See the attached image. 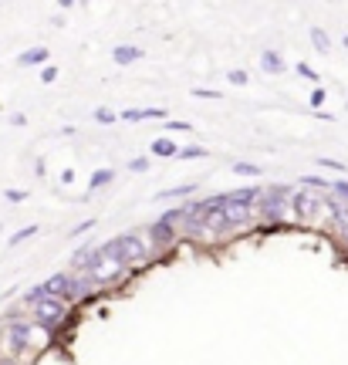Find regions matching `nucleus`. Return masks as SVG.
<instances>
[{
	"label": "nucleus",
	"mask_w": 348,
	"mask_h": 365,
	"mask_svg": "<svg viewBox=\"0 0 348 365\" xmlns=\"http://www.w3.org/2000/svg\"><path fill=\"white\" fill-rule=\"evenodd\" d=\"M324 210H328V217L332 223L338 227V234H345L348 230V203H338V200H322Z\"/></svg>",
	"instance_id": "423d86ee"
},
{
	"label": "nucleus",
	"mask_w": 348,
	"mask_h": 365,
	"mask_svg": "<svg viewBox=\"0 0 348 365\" xmlns=\"http://www.w3.org/2000/svg\"><path fill=\"white\" fill-rule=\"evenodd\" d=\"M116 112H112V108H95V122H102V125H112V122H116Z\"/></svg>",
	"instance_id": "393cba45"
},
{
	"label": "nucleus",
	"mask_w": 348,
	"mask_h": 365,
	"mask_svg": "<svg viewBox=\"0 0 348 365\" xmlns=\"http://www.w3.org/2000/svg\"><path fill=\"white\" fill-rule=\"evenodd\" d=\"M227 81H230L233 88H244L247 81H250V75H247V71H240V68H237V71H227Z\"/></svg>",
	"instance_id": "4be33fe9"
},
{
	"label": "nucleus",
	"mask_w": 348,
	"mask_h": 365,
	"mask_svg": "<svg viewBox=\"0 0 348 365\" xmlns=\"http://www.w3.org/2000/svg\"><path fill=\"white\" fill-rule=\"evenodd\" d=\"M0 365H14V359H4V355H0Z\"/></svg>",
	"instance_id": "f704fd0d"
},
{
	"label": "nucleus",
	"mask_w": 348,
	"mask_h": 365,
	"mask_svg": "<svg viewBox=\"0 0 348 365\" xmlns=\"http://www.w3.org/2000/svg\"><path fill=\"white\" fill-rule=\"evenodd\" d=\"M176 240H180V230L176 227H169V223H163L159 217L153 220V227L145 230V244H149V250L155 254H166V250L176 247Z\"/></svg>",
	"instance_id": "20e7f679"
},
{
	"label": "nucleus",
	"mask_w": 348,
	"mask_h": 365,
	"mask_svg": "<svg viewBox=\"0 0 348 365\" xmlns=\"http://www.w3.org/2000/svg\"><path fill=\"white\" fill-rule=\"evenodd\" d=\"M180 163H193V159H207V145H180V153H176Z\"/></svg>",
	"instance_id": "4468645a"
},
{
	"label": "nucleus",
	"mask_w": 348,
	"mask_h": 365,
	"mask_svg": "<svg viewBox=\"0 0 348 365\" xmlns=\"http://www.w3.org/2000/svg\"><path fill=\"white\" fill-rule=\"evenodd\" d=\"M318 166H324V170H335V173H345V163H338V159H318Z\"/></svg>",
	"instance_id": "c85d7f7f"
},
{
	"label": "nucleus",
	"mask_w": 348,
	"mask_h": 365,
	"mask_svg": "<svg viewBox=\"0 0 348 365\" xmlns=\"http://www.w3.org/2000/svg\"><path fill=\"white\" fill-rule=\"evenodd\" d=\"M311 44H314L322 54L332 51V41H328V34H324V27H314V31H311Z\"/></svg>",
	"instance_id": "aec40b11"
},
{
	"label": "nucleus",
	"mask_w": 348,
	"mask_h": 365,
	"mask_svg": "<svg viewBox=\"0 0 348 365\" xmlns=\"http://www.w3.org/2000/svg\"><path fill=\"white\" fill-rule=\"evenodd\" d=\"M112 180H116V170H108V166H105V170H95V173H91V180H88V193H98V190H105V186H108Z\"/></svg>",
	"instance_id": "f8f14e48"
},
{
	"label": "nucleus",
	"mask_w": 348,
	"mask_h": 365,
	"mask_svg": "<svg viewBox=\"0 0 348 365\" xmlns=\"http://www.w3.org/2000/svg\"><path fill=\"white\" fill-rule=\"evenodd\" d=\"M295 71H297V75H301L304 81H314V88H318V71H314V68H311L308 61H297Z\"/></svg>",
	"instance_id": "412c9836"
},
{
	"label": "nucleus",
	"mask_w": 348,
	"mask_h": 365,
	"mask_svg": "<svg viewBox=\"0 0 348 365\" xmlns=\"http://www.w3.org/2000/svg\"><path fill=\"white\" fill-rule=\"evenodd\" d=\"M193 98H220V91H213V88H193Z\"/></svg>",
	"instance_id": "2f4dec72"
},
{
	"label": "nucleus",
	"mask_w": 348,
	"mask_h": 365,
	"mask_svg": "<svg viewBox=\"0 0 348 365\" xmlns=\"http://www.w3.org/2000/svg\"><path fill=\"white\" fill-rule=\"evenodd\" d=\"M260 71H267V75H281L284 58L274 51V48H264V51H260Z\"/></svg>",
	"instance_id": "6e6552de"
},
{
	"label": "nucleus",
	"mask_w": 348,
	"mask_h": 365,
	"mask_svg": "<svg viewBox=\"0 0 348 365\" xmlns=\"http://www.w3.org/2000/svg\"><path fill=\"white\" fill-rule=\"evenodd\" d=\"M233 173L237 176H260V166H254V163H233Z\"/></svg>",
	"instance_id": "5701e85b"
},
{
	"label": "nucleus",
	"mask_w": 348,
	"mask_h": 365,
	"mask_svg": "<svg viewBox=\"0 0 348 365\" xmlns=\"http://www.w3.org/2000/svg\"><path fill=\"white\" fill-rule=\"evenodd\" d=\"M324 98H328V95H324V88H322V85H318V88H314V91H311V95H308V105H311V108H314V112H322Z\"/></svg>",
	"instance_id": "b1692460"
},
{
	"label": "nucleus",
	"mask_w": 348,
	"mask_h": 365,
	"mask_svg": "<svg viewBox=\"0 0 348 365\" xmlns=\"http://www.w3.org/2000/svg\"><path fill=\"white\" fill-rule=\"evenodd\" d=\"M342 237H345V244H348V230H345V234H342Z\"/></svg>",
	"instance_id": "e433bc0d"
},
{
	"label": "nucleus",
	"mask_w": 348,
	"mask_h": 365,
	"mask_svg": "<svg viewBox=\"0 0 348 365\" xmlns=\"http://www.w3.org/2000/svg\"><path fill=\"white\" fill-rule=\"evenodd\" d=\"M149 170V156H135L129 159V173H145Z\"/></svg>",
	"instance_id": "a878e982"
},
{
	"label": "nucleus",
	"mask_w": 348,
	"mask_h": 365,
	"mask_svg": "<svg viewBox=\"0 0 348 365\" xmlns=\"http://www.w3.org/2000/svg\"><path fill=\"white\" fill-rule=\"evenodd\" d=\"M328 193L335 196L338 203H348V180H328Z\"/></svg>",
	"instance_id": "6ab92c4d"
},
{
	"label": "nucleus",
	"mask_w": 348,
	"mask_h": 365,
	"mask_svg": "<svg viewBox=\"0 0 348 365\" xmlns=\"http://www.w3.org/2000/svg\"><path fill=\"white\" fill-rule=\"evenodd\" d=\"M118 118L122 122H145V118H166V112L163 108H126Z\"/></svg>",
	"instance_id": "9d476101"
},
{
	"label": "nucleus",
	"mask_w": 348,
	"mask_h": 365,
	"mask_svg": "<svg viewBox=\"0 0 348 365\" xmlns=\"http://www.w3.org/2000/svg\"><path fill=\"white\" fill-rule=\"evenodd\" d=\"M95 223H98V220H81V223H78V227H71V237H81V234H88L91 227H95Z\"/></svg>",
	"instance_id": "7c9ffc66"
},
{
	"label": "nucleus",
	"mask_w": 348,
	"mask_h": 365,
	"mask_svg": "<svg viewBox=\"0 0 348 365\" xmlns=\"http://www.w3.org/2000/svg\"><path fill=\"white\" fill-rule=\"evenodd\" d=\"M196 193V182H183V186H173V190H163L159 200H176V196H190Z\"/></svg>",
	"instance_id": "a211bd4d"
},
{
	"label": "nucleus",
	"mask_w": 348,
	"mask_h": 365,
	"mask_svg": "<svg viewBox=\"0 0 348 365\" xmlns=\"http://www.w3.org/2000/svg\"><path fill=\"white\" fill-rule=\"evenodd\" d=\"M159 220H163V223H169V227H176V230H180V234H183V220H186V207H169L166 213L159 217Z\"/></svg>",
	"instance_id": "2eb2a0df"
},
{
	"label": "nucleus",
	"mask_w": 348,
	"mask_h": 365,
	"mask_svg": "<svg viewBox=\"0 0 348 365\" xmlns=\"http://www.w3.org/2000/svg\"><path fill=\"white\" fill-rule=\"evenodd\" d=\"M142 58V48H135V44H118L116 51H112V61L116 65H132V61H139Z\"/></svg>",
	"instance_id": "9b49d317"
},
{
	"label": "nucleus",
	"mask_w": 348,
	"mask_h": 365,
	"mask_svg": "<svg viewBox=\"0 0 348 365\" xmlns=\"http://www.w3.org/2000/svg\"><path fill=\"white\" fill-rule=\"evenodd\" d=\"M4 200H7V203H24L27 190H4Z\"/></svg>",
	"instance_id": "bb28decb"
},
{
	"label": "nucleus",
	"mask_w": 348,
	"mask_h": 365,
	"mask_svg": "<svg viewBox=\"0 0 348 365\" xmlns=\"http://www.w3.org/2000/svg\"><path fill=\"white\" fill-rule=\"evenodd\" d=\"M98 254H102V257H108V261H118L122 267H129V271L145 267V264L153 261V250H149V244H145V237H139V234H118V237H112V240L98 244Z\"/></svg>",
	"instance_id": "f257e3e1"
},
{
	"label": "nucleus",
	"mask_w": 348,
	"mask_h": 365,
	"mask_svg": "<svg viewBox=\"0 0 348 365\" xmlns=\"http://www.w3.org/2000/svg\"><path fill=\"white\" fill-rule=\"evenodd\" d=\"M322 196L308 193V190H295L291 196V203H287V213H295L297 220H318V213H322Z\"/></svg>",
	"instance_id": "39448f33"
},
{
	"label": "nucleus",
	"mask_w": 348,
	"mask_h": 365,
	"mask_svg": "<svg viewBox=\"0 0 348 365\" xmlns=\"http://www.w3.org/2000/svg\"><path fill=\"white\" fill-rule=\"evenodd\" d=\"M54 78H58V68H54V65H44V68H41V81H44V85H51Z\"/></svg>",
	"instance_id": "c756f323"
},
{
	"label": "nucleus",
	"mask_w": 348,
	"mask_h": 365,
	"mask_svg": "<svg viewBox=\"0 0 348 365\" xmlns=\"http://www.w3.org/2000/svg\"><path fill=\"white\" fill-rule=\"evenodd\" d=\"M11 125H17V129H21V125H27V115H24V112H17V115L11 118Z\"/></svg>",
	"instance_id": "473e14b6"
},
{
	"label": "nucleus",
	"mask_w": 348,
	"mask_h": 365,
	"mask_svg": "<svg viewBox=\"0 0 348 365\" xmlns=\"http://www.w3.org/2000/svg\"><path fill=\"white\" fill-rule=\"evenodd\" d=\"M149 153L159 159H176V153H180V145L173 143L169 135H159V139H153V145H149Z\"/></svg>",
	"instance_id": "1a4fd4ad"
},
{
	"label": "nucleus",
	"mask_w": 348,
	"mask_h": 365,
	"mask_svg": "<svg viewBox=\"0 0 348 365\" xmlns=\"http://www.w3.org/2000/svg\"><path fill=\"white\" fill-rule=\"evenodd\" d=\"M295 182H277V186H264L260 200L254 203V217H260L264 223H284L287 220V203L295 196Z\"/></svg>",
	"instance_id": "f03ea898"
},
{
	"label": "nucleus",
	"mask_w": 348,
	"mask_h": 365,
	"mask_svg": "<svg viewBox=\"0 0 348 365\" xmlns=\"http://www.w3.org/2000/svg\"><path fill=\"white\" fill-rule=\"evenodd\" d=\"M44 61H48V48H44V44H34V48H27V51L17 54V65L21 68H34V65L44 68Z\"/></svg>",
	"instance_id": "0eeeda50"
},
{
	"label": "nucleus",
	"mask_w": 348,
	"mask_h": 365,
	"mask_svg": "<svg viewBox=\"0 0 348 365\" xmlns=\"http://www.w3.org/2000/svg\"><path fill=\"white\" fill-rule=\"evenodd\" d=\"M342 44H345V48H348V34H345V38H342Z\"/></svg>",
	"instance_id": "c9c22d12"
},
{
	"label": "nucleus",
	"mask_w": 348,
	"mask_h": 365,
	"mask_svg": "<svg viewBox=\"0 0 348 365\" xmlns=\"http://www.w3.org/2000/svg\"><path fill=\"white\" fill-rule=\"evenodd\" d=\"M41 298H48V291H44V281H41V284H34V287H27L24 294H21V308H27V312H31V308H34Z\"/></svg>",
	"instance_id": "ddd939ff"
},
{
	"label": "nucleus",
	"mask_w": 348,
	"mask_h": 365,
	"mask_svg": "<svg viewBox=\"0 0 348 365\" xmlns=\"http://www.w3.org/2000/svg\"><path fill=\"white\" fill-rule=\"evenodd\" d=\"M38 234V223H31V227H21V230H17V234H11L7 237V247H17V244H27V240H31V237Z\"/></svg>",
	"instance_id": "dca6fc26"
},
{
	"label": "nucleus",
	"mask_w": 348,
	"mask_h": 365,
	"mask_svg": "<svg viewBox=\"0 0 348 365\" xmlns=\"http://www.w3.org/2000/svg\"><path fill=\"white\" fill-rule=\"evenodd\" d=\"M297 190H328V180H322V176H297Z\"/></svg>",
	"instance_id": "f3484780"
},
{
	"label": "nucleus",
	"mask_w": 348,
	"mask_h": 365,
	"mask_svg": "<svg viewBox=\"0 0 348 365\" xmlns=\"http://www.w3.org/2000/svg\"><path fill=\"white\" fill-rule=\"evenodd\" d=\"M61 182H65V186H68V182H75V170H65V173H61Z\"/></svg>",
	"instance_id": "72a5a7b5"
},
{
	"label": "nucleus",
	"mask_w": 348,
	"mask_h": 365,
	"mask_svg": "<svg viewBox=\"0 0 348 365\" xmlns=\"http://www.w3.org/2000/svg\"><path fill=\"white\" fill-rule=\"evenodd\" d=\"M27 318H31V322H34L38 328H44V331H48V335L54 339V335H58V331L68 325V318H71V314H68V304H65V301H58V298H51V294H48V298H41L38 304L27 312Z\"/></svg>",
	"instance_id": "7ed1b4c3"
},
{
	"label": "nucleus",
	"mask_w": 348,
	"mask_h": 365,
	"mask_svg": "<svg viewBox=\"0 0 348 365\" xmlns=\"http://www.w3.org/2000/svg\"><path fill=\"white\" fill-rule=\"evenodd\" d=\"M163 129H166V132H190L193 125H190V122H176V118H169V122L163 125Z\"/></svg>",
	"instance_id": "cd10ccee"
}]
</instances>
